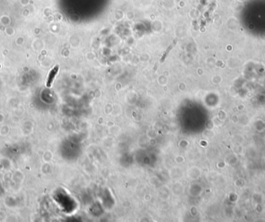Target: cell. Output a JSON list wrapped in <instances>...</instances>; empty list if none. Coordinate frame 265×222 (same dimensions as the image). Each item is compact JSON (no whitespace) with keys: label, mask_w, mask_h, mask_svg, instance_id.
<instances>
[{"label":"cell","mask_w":265,"mask_h":222,"mask_svg":"<svg viewBox=\"0 0 265 222\" xmlns=\"http://www.w3.org/2000/svg\"><path fill=\"white\" fill-rule=\"evenodd\" d=\"M58 70H59V66L58 65H56L55 67H54L51 69V71L50 72L49 75H48V80H47V83H46V86H48V87H50L51 85L53 83V81H54V79H55V76H56V75L57 74V72H58Z\"/></svg>","instance_id":"1"},{"label":"cell","mask_w":265,"mask_h":222,"mask_svg":"<svg viewBox=\"0 0 265 222\" xmlns=\"http://www.w3.org/2000/svg\"><path fill=\"white\" fill-rule=\"evenodd\" d=\"M175 42H174V44H175ZM174 44H171V45L169 46V47H168V49H167V50H166L165 52L164 53L163 56H162V57H161V62H163L164 61V59H165L166 57H167V55H168V53L170 52V50H171V49H172L173 46H174Z\"/></svg>","instance_id":"2"}]
</instances>
